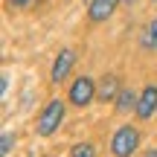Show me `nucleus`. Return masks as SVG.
Returning <instances> with one entry per match:
<instances>
[{"label":"nucleus","instance_id":"nucleus-8","mask_svg":"<svg viewBox=\"0 0 157 157\" xmlns=\"http://www.w3.org/2000/svg\"><path fill=\"white\" fill-rule=\"evenodd\" d=\"M113 105H117V111H119V113H128L131 108H137V96H134V90H131V87H122Z\"/></svg>","mask_w":157,"mask_h":157},{"label":"nucleus","instance_id":"nucleus-11","mask_svg":"<svg viewBox=\"0 0 157 157\" xmlns=\"http://www.w3.org/2000/svg\"><path fill=\"white\" fill-rule=\"evenodd\" d=\"M9 151H12V134L6 131V134H3V146H0V154L9 157Z\"/></svg>","mask_w":157,"mask_h":157},{"label":"nucleus","instance_id":"nucleus-14","mask_svg":"<svg viewBox=\"0 0 157 157\" xmlns=\"http://www.w3.org/2000/svg\"><path fill=\"white\" fill-rule=\"evenodd\" d=\"M148 157H157V151H151V154H148Z\"/></svg>","mask_w":157,"mask_h":157},{"label":"nucleus","instance_id":"nucleus-1","mask_svg":"<svg viewBox=\"0 0 157 157\" xmlns=\"http://www.w3.org/2000/svg\"><path fill=\"white\" fill-rule=\"evenodd\" d=\"M61 122H64V102L61 99H50L47 108L41 111V117H38V134L50 137L52 131H58Z\"/></svg>","mask_w":157,"mask_h":157},{"label":"nucleus","instance_id":"nucleus-7","mask_svg":"<svg viewBox=\"0 0 157 157\" xmlns=\"http://www.w3.org/2000/svg\"><path fill=\"white\" fill-rule=\"evenodd\" d=\"M119 90H122V87L117 84V78H113V76H105V78L99 82V90H96V96H99L102 102H117Z\"/></svg>","mask_w":157,"mask_h":157},{"label":"nucleus","instance_id":"nucleus-2","mask_svg":"<svg viewBox=\"0 0 157 157\" xmlns=\"http://www.w3.org/2000/svg\"><path fill=\"white\" fill-rule=\"evenodd\" d=\"M137 146H140V131L134 125H122L111 140V151L117 157H131L137 151Z\"/></svg>","mask_w":157,"mask_h":157},{"label":"nucleus","instance_id":"nucleus-6","mask_svg":"<svg viewBox=\"0 0 157 157\" xmlns=\"http://www.w3.org/2000/svg\"><path fill=\"white\" fill-rule=\"evenodd\" d=\"M117 6H119V0H90L87 17H90L93 23H102V21H108V17L117 12Z\"/></svg>","mask_w":157,"mask_h":157},{"label":"nucleus","instance_id":"nucleus-4","mask_svg":"<svg viewBox=\"0 0 157 157\" xmlns=\"http://www.w3.org/2000/svg\"><path fill=\"white\" fill-rule=\"evenodd\" d=\"M73 64H76V56H73V50H61V52H58V56H56V61H52V73H50L52 84H61L64 78L70 76Z\"/></svg>","mask_w":157,"mask_h":157},{"label":"nucleus","instance_id":"nucleus-3","mask_svg":"<svg viewBox=\"0 0 157 157\" xmlns=\"http://www.w3.org/2000/svg\"><path fill=\"white\" fill-rule=\"evenodd\" d=\"M96 99V82L90 76H78L73 84H70V102L76 108H87L90 102Z\"/></svg>","mask_w":157,"mask_h":157},{"label":"nucleus","instance_id":"nucleus-10","mask_svg":"<svg viewBox=\"0 0 157 157\" xmlns=\"http://www.w3.org/2000/svg\"><path fill=\"white\" fill-rule=\"evenodd\" d=\"M148 47H151V50H157V15H154L151 26H148Z\"/></svg>","mask_w":157,"mask_h":157},{"label":"nucleus","instance_id":"nucleus-13","mask_svg":"<svg viewBox=\"0 0 157 157\" xmlns=\"http://www.w3.org/2000/svg\"><path fill=\"white\" fill-rule=\"evenodd\" d=\"M122 3H128V6H131V3H137V0H122Z\"/></svg>","mask_w":157,"mask_h":157},{"label":"nucleus","instance_id":"nucleus-9","mask_svg":"<svg viewBox=\"0 0 157 157\" xmlns=\"http://www.w3.org/2000/svg\"><path fill=\"white\" fill-rule=\"evenodd\" d=\"M70 157H96V148L90 146V143H76L73 151H70Z\"/></svg>","mask_w":157,"mask_h":157},{"label":"nucleus","instance_id":"nucleus-12","mask_svg":"<svg viewBox=\"0 0 157 157\" xmlns=\"http://www.w3.org/2000/svg\"><path fill=\"white\" fill-rule=\"evenodd\" d=\"M15 9H26V6H32V0H9Z\"/></svg>","mask_w":157,"mask_h":157},{"label":"nucleus","instance_id":"nucleus-5","mask_svg":"<svg viewBox=\"0 0 157 157\" xmlns=\"http://www.w3.org/2000/svg\"><path fill=\"white\" fill-rule=\"evenodd\" d=\"M154 111H157V84H148L137 99V117L148 119V117H154Z\"/></svg>","mask_w":157,"mask_h":157}]
</instances>
